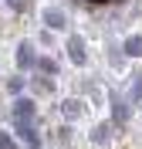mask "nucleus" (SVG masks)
I'll list each match as a JSON object with an SVG mask.
<instances>
[{"label":"nucleus","instance_id":"f257e3e1","mask_svg":"<svg viewBox=\"0 0 142 149\" xmlns=\"http://www.w3.org/2000/svg\"><path fill=\"white\" fill-rule=\"evenodd\" d=\"M34 115H37V105H34V98H24V95H17V102H14V122H34Z\"/></svg>","mask_w":142,"mask_h":149},{"label":"nucleus","instance_id":"f03ea898","mask_svg":"<svg viewBox=\"0 0 142 149\" xmlns=\"http://www.w3.org/2000/svg\"><path fill=\"white\" fill-rule=\"evenodd\" d=\"M34 65H37L34 44H30V41H20V44H17V71H30Z\"/></svg>","mask_w":142,"mask_h":149},{"label":"nucleus","instance_id":"7ed1b4c3","mask_svg":"<svg viewBox=\"0 0 142 149\" xmlns=\"http://www.w3.org/2000/svg\"><path fill=\"white\" fill-rule=\"evenodd\" d=\"M17 136L27 142V149H41V136H37L34 122H17Z\"/></svg>","mask_w":142,"mask_h":149},{"label":"nucleus","instance_id":"20e7f679","mask_svg":"<svg viewBox=\"0 0 142 149\" xmlns=\"http://www.w3.org/2000/svg\"><path fill=\"white\" fill-rule=\"evenodd\" d=\"M44 24H47V31H64V27H68V17H64V10H57V7H47V10H44Z\"/></svg>","mask_w":142,"mask_h":149},{"label":"nucleus","instance_id":"39448f33","mask_svg":"<svg viewBox=\"0 0 142 149\" xmlns=\"http://www.w3.org/2000/svg\"><path fill=\"white\" fill-rule=\"evenodd\" d=\"M108 102H112V122H115V125H122V122L129 119V102H122L115 92H108Z\"/></svg>","mask_w":142,"mask_h":149},{"label":"nucleus","instance_id":"423d86ee","mask_svg":"<svg viewBox=\"0 0 142 149\" xmlns=\"http://www.w3.org/2000/svg\"><path fill=\"white\" fill-rule=\"evenodd\" d=\"M68 58H71L75 65H85V44H81V37H78V34L68 37Z\"/></svg>","mask_w":142,"mask_h":149},{"label":"nucleus","instance_id":"0eeeda50","mask_svg":"<svg viewBox=\"0 0 142 149\" xmlns=\"http://www.w3.org/2000/svg\"><path fill=\"white\" fill-rule=\"evenodd\" d=\"M61 112H64V119H68V122H75V119H81L85 105L78 102V98H68V102H61Z\"/></svg>","mask_w":142,"mask_h":149},{"label":"nucleus","instance_id":"6e6552de","mask_svg":"<svg viewBox=\"0 0 142 149\" xmlns=\"http://www.w3.org/2000/svg\"><path fill=\"white\" fill-rule=\"evenodd\" d=\"M34 68H37V74H47V78H54V74H57V61H54L51 54L37 58V65H34Z\"/></svg>","mask_w":142,"mask_h":149},{"label":"nucleus","instance_id":"1a4fd4ad","mask_svg":"<svg viewBox=\"0 0 142 149\" xmlns=\"http://www.w3.org/2000/svg\"><path fill=\"white\" fill-rule=\"evenodd\" d=\"M122 51H125L129 58H142V34H132V37L122 44Z\"/></svg>","mask_w":142,"mask_h":149},{"label":"nucleus","instance_id":"9d476101","mask_svg":"<svg viewBox=\"0 0 142 149\" xmlns=\"http://www.w3.org/2000/svg\"><path fill=\"white\" fill-rule=\"evenodd\" d=\"M34 88H37L41 95H51V92H54V81H51L47 74H37V78H34Z\"/></svg>","mask_w":142,"mask_h":149},{"label":"nucleus","instance_id":"9b49d317","mask_svg":"<svg viewBox=\"0 0 142 149\" xmlns=\"http://www.w3.org/2000/svg\"><path fill=\"white\" fill-rule=\"evenodd\" d=\"M7 92L10 95H20V92H24V74H14V78H10V81H7Z\"/></svg>","mask_w":142,"mask_h":149},{"label":"nucleus","instance_id":"f8f14e48","mask_svg":"<svg viewBox=\"0 0 142 149\" xmlns=\"http://www.w3.org/2000/svg\"><path fill=\"white\" fill-rule=\"evenodd\" d=\"M105 139H108V122H102V125L91 129V142H105Z\"/></svg>","mask_w":142,"mask_h":149},{"label":"nucleus","instance_id":"ddd939ff","mask_svg":"<svg viewBox=\"0 0 142 149\" xmlns=\"http://www.w3.org/2000/svg\"><path fill=\"white\" fill-rule=\"evenodd\" d=\"M129 95H132V102H139V98H142V71L135 74V81H132V92H129Z\"/></svg>","mask_w":142,"mask_h":149},{"label":"nucleus","instance_id":"4468645a","mask_svg":"<svg viewBox=\"0 0 142 149\" xmlns=\"http://www.w3.org/2000/svg\"><path fill=\"white\" fill-rule=\"evenodd\" d=\"M27 3H30V0H7V7L14 10V14H24V10H27Z\"/></svg>","mask_w":142,"mask_h":149},{"label":"nucleus","instance_id":"2eb2a0df","mask_svg":"<svg viewBox=\"0 0 142 149\" xmlns=\"http://www.w3.org/2000/svg\"><path fill=\"white\" fill-rule=\"evenodd\" d=\"M0 149H17V142H14L10 132H0Z\"/></svg>","mask_w":142,"mask_h":149},{"label":"nucleus","instance_id":"dca6fc26","mask_svg":"<svg viewBox=\"0 0 142 149\" xmlns=\"http://www.w3.org/2000/svg\"><path fill=\"white\" fill-rule=\"evenodd\" d=\"M91 3H108V0H91Z\"/></svg>","mask_w":142,"mask_h":149}]
</instances>
